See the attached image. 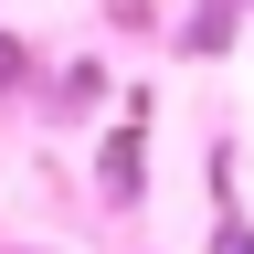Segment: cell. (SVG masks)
I'll list each match as a JSON object with an SVG mask.
<instances>
[{
    "label": "cell",
    "mask_w": 254,
    "mask_h": 254,
    "mask_svg": "<svg viewBox=\"0 0 254 254\" xmlns=\"http://www.w3.org/2000/svg\"><path fill=\"white\" fill-rule=\"evenodd\" d=\"M233 11H244V0H190V21H180V53H222V43H233Z\"/></svg>",
    "instance_id": "cell-2"
},
{
    "label": "cell",
    "mask_w": 254,
    "mask_h": 254,
    "mask_svg": "<svg viewBox=\"0 0 254 254\" xmlns=\"http://www.w3.org/2000/svg\"><path fill=\"white\" fill-rule=\"evenodd\" d=\"M0 95H21V43L0 32Z\"/></svg>",
    "instance_id": "cell-5"
},
{
    "label": "cell",
    "mask_w": 254,
    "mask_h": 254,
    "mask_svg": "<svg viewBox=\"0 0 254 254\" xmlns=\"http://www.w3.org/2000/svg\"><path fill=\"white\" fill-rule=\"evenodd\" d=\"M138 117H148V106H127V127L106 138V170H95V190H106V201H138Z\"/></svg>",
    "instance_id": "cell-1"
},
{
    "label": "cell",
    "mask_w": 254,
    "mask_h": 254,
    "mask_svg": "<svg viewBox=\"0 0 254 254\" xmlns=\"http://www.w3.org/2000/svg\"><path fill=\"white\" fill-rule=\"evenodd\" d=\"M212 254H254V222H244V212H222V222H212Z\"/></svg>",
    "instance_id": "cell-4"
},
{
    "label": "cell",
    "mask_w": 254,
    "mask_h": 254,
    "mask_svg": "<svg viewBox=\"0 0 254 254\" xmlns=\"http://www.w3.org/2000/svg\"><path fill=\"white\" fill-rule=\"evenodd\" d=\"M85 106H106V64H64V85H53V117H85Z\"/></svg>",
    "instance_id": "cell-3"
}]
</instances>
